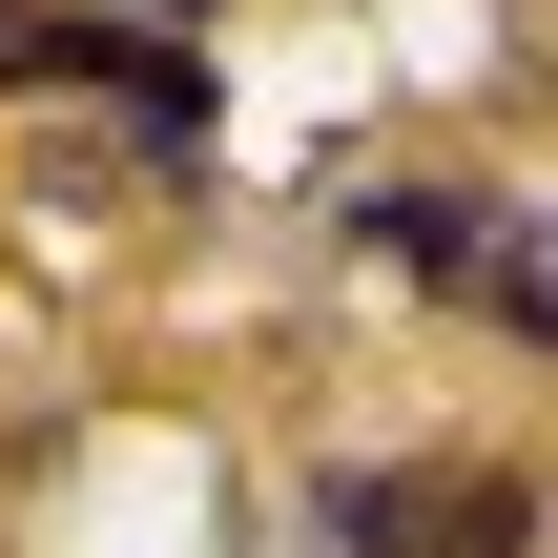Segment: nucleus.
<instances>
[{"label":"nucleus","instance_id":"nucleus-1","mask_svg":"<svg viewBox=\"0 0 558 558\" xmlns=\"http://www.w3.org/2000/svg\"><path fill=\"white\" fill-rule=\"evenodd\" d=\"M0 83H83V104H124L145 145H207V62H186V41H145V21H62V0H0Z\"/></svg>","mask_w":558,"mask_h":558},{"label":"nucleus","instance_id":"nucleus-2","mask_svg":"<svg viewBox=\"0 0 558 558\" xmlns=\"http://www.w3.org/2000/svg\"><path fill=\"white\" fill-rule=\"evenodd\" d=\"M352 538L373 558H518V497H497V476H373Z\"/></svg>","mask_w":558,"mask_h":558},{"label":"nucleus","instance_id":"nucleus-3","mask_svg":"<svg viewBox=\"0 0 558 558\" xmlns=\"http://www.w3.org/2000/svg\"><path fill=\"white\" fill-rule=\"evenodd\" d=\"M352 228H373V269H414V290H476V269H497V207H476V186H373Z\"/></svg>","mask_w":558,"mask_h":558}]
</instances>
